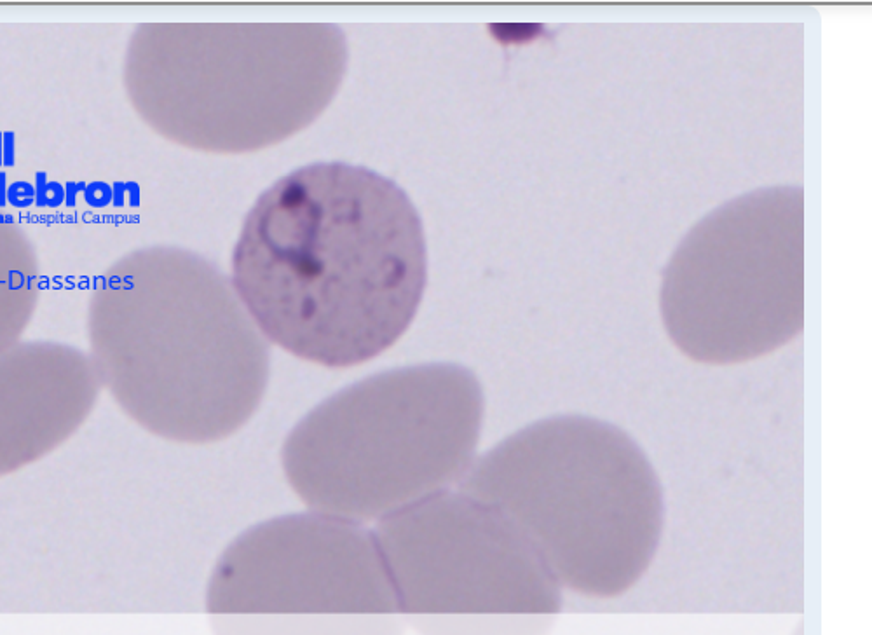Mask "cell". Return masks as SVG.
Instances as JSON below:
<instances>
[{
    "instance_id": "52a82bcc",
    "label": "cell",
    "mask_w": 872,
    "mask_h": 635,
    "mask_svg": "<svg viewBox=\"0 0 872 635\" xmlns=\"http://www.w3.org/2000/svg\"><path fill=\"white\" fill-rule=\"evenodd\" d=\"M39 257L16 220L0 212V351L21 341L41 294Z\"/></svg>"
},
{
    "instance_id": "5b68a950",
    "label": "cell",
    "mask_w": 872,
    "mask_h": 635,
    "mask_svg": "<svg viewBox=\"0 0 872 635\" xmlns=\"http://www.w3.org/2000/svg\"><path fill=\"white\" fill-rule=\"evenodd\" d=\"M661 309L689 355L731 362L803 325L804 191L777 185L729 199L689 229L668 260Z\"/></svg>"
},
{
    "instance_id": "277c9868",
    "label": "cell",
    "mask_w": 872,
    "mask_h": 635,
    "mask_svg": "<svg viewBox=\"0 0 872 635\" xmlns=\"http://www.w3.org/2000/svg\"><path fill=\"white\" fill-rule=\"evenodd\" d=\"M482 419L484 393L463 365L382 370L309 410L283 440L281 470L309 512L377 524L459 484Z\"/></svg>"
},
{
    "instance_id": "8992f818",
    "label": "cell",
    "mask_w": 872,
    "mask_h": 635,
    "mask_svg": "<svg viewBox=\"0 0 872 635\" xmlns=\"http://www.w3.org/2000/svg\"><path fill=\"white\" fill-rule=\"evenodd\" d=\"M102 390L89 353L65 342L20 341L0 351V477L74 437Z\"/></svg>"
},
{
    "instance_id": "7a4b0ae2",
    "label": "cell",
    "mask_w": 872,
    "mask_h": 635,
    "mask_svg": "<svg viewBox=\"0 0 872 635\" xmlns=\"http://www.w3.org/2000/svg\"><path fill=\"white\" fill-rule=\"evenodd\" d=\"M88 342L103 390L168 442L234 437L266 397L269 342L231 281L187 248L116 260L89 297Z\"/></svg>"
},
{
    "instance_id": "6da1fadb",
    "label": "cell",
    "mask_w": 872,
    "mask_h": 635,
    "mask_svg": "<svg viewBox=\"0 0 872 635\" xmlns=\"http://www.w3.org/2000/svg\"><path fill=\"white\" fill-rule=\"evenodd\" d=\"M231 283L267 342L328 369L356 367L395 346L421 308L423 220L377 171L307 164L253 203Z\"/></svg>"
},
{
    "instance_id": "3957f363",
    "label": "cell",
    "mask_w": 872,
    "mask_h": 635,
    "mask_svg": "<svg viewBox=\"0 0 872 635\" xmlns=\"http://www.w3.org/2000/svg\"><path fill=\"white\" fill-rule=\"evenodd\" d=\"M332 23H142L124 55L126 96L173 144L243 154L318 119L348 69Z\"/></svg>"
}]
</instances>
